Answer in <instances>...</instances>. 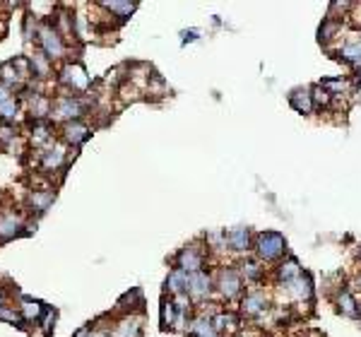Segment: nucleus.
I'll use <instances>...</instances> for the list:
<instances>
[{
    "label": "nucleus",
    "instance_id": "nucleus-1",
    "mask_svg": "<svg viewBox=\"0 0 361 337\" xmlns=\"http://www.w3.org/2000/svg\"><path fill=\"white\" fill-rule=\"evenodd\" d=\"M39 44H41V51L49 56V58H60L65 53V44H63V36L58 34V29H53L49 24L39 27Z\"/></svg>",
    "mask_w": 361,
    "mask_h": 337
},
{
    "label": "nucleus",
    "instance_id": "nucleus-2",
    "mask_svg": "<svg viewBox=\"0 0 361 337\" xmlns=\"http://www.w3.org/2000/svg\"><path fill=\"white\" fill-rule=\"evenodd\" d=\"M284 238L277 234V231H265L258 236V256L265 260H275L280 258L282 253H284Z\"/></svg>",
    "mask_w": 361,
    "mask_h": 337
},
{
    "label": "nucleus",
    "instance_id": "nucleus-3",
    "mask_svg": "<svg viewBox=\"0 0 361 337\" xmlns=\"http://www.w3.org/2000/svg\"><path fill=\"white\" fill-rule=\"evenodd\" d=\"M82 111H84V104H82V99H77V97H60L56 104H53V109H51V116L58 120H77V116H80Z\"/></svg>",
    "mask_w": 361,
    "mask_h": 337
},
{
    "label": "nucleus",
    "instance_id": "nucleus-4",
    "mask_svg": "<svg viewBox=\"0 0 361 337\" xmlns=\"http://www.w3.org/2000/svg\"><path fill=\"white\" fill-rule=\"evenodd\" d=\"M200 268H202V256L195 246L183 248L178 253V270H183V272H200Z\"/></svg>",
    "mask_w": 361,
    "mask_h": 337
},
{
    "label": "nucleus",
    "instance_id": "nucleus-5",
    "mask_svg": "<svg viewBox=\"0 0 361 337\" xmlns=\"http://www.w3.org/2000/svg\"><path fill=\"white\" fill-rule=\"evenodd\" d=\"M60 82H63V85H68L70 90L80 92V90L87 87L89 77L84 75V70H82L80 65H68V68L63 70V75H60Z\"/></svg>",
    "mask_w": 361,
    "mask_h": 337
},
{
    "label": "nucleus",
    "instance_id": "nucleus-6",
    "mask_svg": "<svg viewBox=\"0 0 361 337\" xmlns=\"http://www.w3.org/2000/svg\"><path fill=\"white\" fill-rule=\"evenodd\" d=\"M89 138V128L82 123V120H70V123H65V128H63V140L68 142V145H80L84 140Z\"/></svg>",
    "mask_w": 361,
    "mask_h": 337
},
{
    "label": "nucleus",
    "instance_id": "nucleus-7",
    "mask_svg": "<svg viewBox=\"0 0 361 337\" xmlns=\"http://www.w3.org/2000/svg\"><path fill=\"white\" fill-rule=\"evenodd\" d=\"M210 277L205 272H193L191 279H188V294L193 299H205L210 294Z\"/></svg>",
    "mask_w": 361,
    "mask_h": 337
},
{
    "label": "nucleus",
    "instance_id": "nucleus-8",
    "mask_svg": "<svg viewBox=\"0 0 361 337\" xmlns=\"http://www.w3.org/2000/svg\"><path fill=\"white\" fill-rule=\"evenodd\" d=\"M219 291L227 299L236 297L241 291V279H239V275H236V270H224L219 275Z\"/></svg>",
    "mask_w": 361,
    "mask_h": 337
},
{
    "label": "nucleus",
    "instance_id": "nucleus-9",
    "mask_svg": "<svg viewBox=\"0 0 361 337\" xmlns=\"http://www.w3.org/2000/svg\"><path fill=\"white\" fill-rule=\"evenodd\" d=\"M188 279H191L188 272H183V270H173V272L169 275V279H166V289L173 291L176 297H180L183 291H188Z\"/></svg>",
    "mask_w": 361,
    "mask_h": 337
},
{
    "label": "nucleus",
    "instance_id": "nucleus-10",
    "mask_svg": "<svg viewBox=\"0 0 361 337\" xmlns=\"http://www.w3.org/2000/svg\"><path fill=\"white\" fill-rule=\"evenodd\" d=\"M22 227V219L15 217V215H5V217L0 219V241H8V238L17 236L20 234Z\"/></svg>",
    "mask_w": 361,
    "mask_h": 337
},
{
    "label": "nucleus",
    "instance_id": "nucleus-11",
    "mask_svg": "<svg viewBox=\"0 0 361 337\" xmlns=\"http://www.w3.org/2000/svg\"><path fill=\"white\" fill-rule=\"evenodd\" d=\"M289 101L299 113H311L313 111V99H311V94H308V90H294Z\"/></svg>",
    "mask_w": 361,
    "mask_h": 337
},
{
    "label": "nucleus",
    "instance_id": "nucleus-12",
    "mask_svg": "<svg viewBox=\"0 0 361 337\" xmlns=\"http://www.w3.org/2000/svg\"><path fill=\"white\" fill-rule=\"evenodd\" d=\"M22 75L17 72V68H15V63H3L0 65V85H5V87H10L12 90V85H22Z\"/></svg>",
    "mask_w": 361,
    "mask_h": 337
},
{
    "label": "nucleus",
    "instance_id": "nucleus-13",
    "mask_svg": "<svg viewBox=\"0 0 361 337\" xmlns=\"http://www.w3.org/2000/svg\"><path fill=\"white\" fill-rule=\"evenodd\" d=\"M140 332H142L140 320H135V318H125L123 323L116 325L113 337H140Z\"/></svg>",
    "mask_w": 361,
    "mask_h": 337
},
{
    "label": "nucleus",
    "instance_id": "nucleus-14",
    "mask_svg": "<svg viewBox=\"0 0 361 337\" xmlns=\"http://www.w3.org/2000/svg\"><path fill=\"white\" fill-rule=\"evenodd\" d=\"M101 8L109 12H116L120 20L130 17L132 10H135V3H128V0H111V3H101Z\"/></svg>",
    "mask_w": 361,
    "mask_h": 337
},
{
    "label": "nucleus",
    "instance_id": "nucleus-15",
    "mask_svg": "<svg viewBox=\"0 0 361 337\" xmlns=\"http://www.w3.org/2000/svg\"><path fill=\"white\" fill-rule=\"evenodd\" d=\"M29 63H31V70H34V75H39V77H49L51 65H49V56H46L43 51H36V53H31V56H29Z\"/></svg>",
    "mask_w": 361,
    "mask_h": 337
},
{
    "label": "nucleus",
    "instance_id": "nucleus-16",
    "mask_svg": "<svg viewBox=\"0 0 361 337\" xmlns=\"http://www.w3.org/2000/svg\"><path fill=\"white\" fill-rule=\"evenodd\" d=\"M53 193L51 190H34L29 195V205L34 209H39V212H46V209L51 207V202H53Z\"/></svg>",
    "mask_w": 361,
    "mask_h": 337
},
{
    "label": "nucleus",
    "instance_id": "nucleus-17",
    "mask_svg": "<svg viewBox=\"0 0 361 337\" xmlns=\"http://www.w3.org/2000/svg\"><path fill=\"white\" fill-rule=\"evenodd\" d=\"M51 99L49 97H43V94H34V99H31L29 104V111L31 116H36V118H43V116H49L51 113Z\"/></svg>",
    "mask_w": 361,
    "mask_h": 337
},
{
    "label": "nucleus",
    "instance_id": "nucleus-18",
    "mask_svg": "<svg viewBox=\"0 0 361 337\" xmlns=\"http://www.w3.org/2000/svg\"><path fill=\"white\" fill-rule=\"evenodd\" d=\"M291 289H294L296 299H311V294H313L311 277H308V275H299V277L291 282Z\"/></svg>",
    "mask_w": 361,
    "mask_h": 337
},
{
    "label": "nucleus",
    "instance_id": "nucleus-19",
    "mask_svg": "<svg viewBox=\"0 0 361 337\" xmlns=\"http://www.w3.org/2000/svg\"><path fill=\"white\" fill-rule=\"evenodd\" d=\"M265 306H267V301H265V294H260V291H255V294H251V297H246V301H243V311H246L248 316L260 313Z\"/></svg>",
    "mask_w": 361,
    "mask_h": 337
},
{
    "label": "nucleus",
    "instance_id": "nucleus-20",
    "mask_svg": "<svg viewBox=\"0 0 361 337\" xmlns=\"http://www.w3.org/2000/svg\"><path fill=\"white\" fill-rule=\"evenodd\" d=\"M63 159H65V149L58 145V147H53V149H49V152H43L41 164H43V168H58L60 164H63Z\"/></svg>",
    "mask_w": 361,
    "mask_h": 337
},
{
    "label": "nucleus",
    "instance_id": "nucleus-21",
    "mask_svg": "<svg viewBox=\"0 0 361 337\" xmlns=\"http://www.w3.org/2000/svg\"><path fill=\"white\" fill-rule=\"evenodd\" d=\"M227 241L231 243L234 250H246L248 248V229H234V231H229Z\"/></svg>",
    "mask_w": 361,
    "mask_h": 337
},
{
    "label": "nucleus",
    "instance_id": "nucleus-22",
    "mask_svg": "<svg viewBox=\"0 0 361 337\" xmlns=\"http://www.w3.org/2000/svg\"><path fill=\"white\" fill-rule=\"evenodd\" d=\"M191 332H195L198 337H210L214 335V325H212L210 318H198V320H193Z\"/></svg>",
    "mask_w": 361,
    "mask_h": 337
},
{
    "label": "nucleus",
    "instance_id": "nucleus-23",
    "mask_svg": "<svg viewBox=\"0 0 361 337\" xmlns=\"http://www.w3.org/2000/svg\"><path fill=\"white\" fill-rule=\"evenodd\" d=\"M301 272H299V263L296 260H287V263H282V268H280V277L287 282V284H291L294 279L299 277Z\"/></svg>",
    "mask_w": 361,
    "mask_h": 337
},
{
    "label": "nucleus",
    "instance_id": "nucleus-24",
    "mask_svg": "<svg viewBox=\"0 0 361 337\" xmlns=\"http://www.w3.org/2000/svg\"><path fill=\"white\" fill-rule=\"evenodd\" d=\"M340 308H342V313L344 316H359V308H356V301L351 299L349 291H342L340 294Z\"/></svg>",
    "mask_w": 361,
    "mask_h": 337
},
{
    "label": "nucleus",
    "instance_id": "nucleus-25",
    "mask_svg": "<svg viewBox=\"0 0 361 337\" xmlns=\"http://www.w3.org/2000/svg\"><path fill=\"white\" fill-rule=\"evenodd\" d=\"M342 58L349 60V63H354V65H361V41L344 46V49H342Z\"/></svg>",
    "mask_w": 361,
    "mask_h": 337
},
{
    "label": "nucleus",
    "instance_id": "nucleus-26",
    "mask_svg": "<svg viewBox=\"0 0 361 337\" xmlns=\"http://www.w3.org/2000/svg\"><path fill=\"white\" fill-rule=\"evenodd\" d=\"M15 138H17V130L12 128L8 120H3L0 123V147H8L10 142H15Z\"/></svg>",
    "mask_w": 361,
    "mask_h": 337
},
{
    "label": "nucleus",
    "instance_id": "nucleus-27",
    "mask_svg": "<svg viewBox=\"0 0 361 337\" xmlns=\"http://www.w3.org/2000/svg\"><path fill=\"white\" fill-rule=\"evenodd\" d=\"M20 311H22V318H24V320H36L41 313V306L36 301H22Z\"/></svg>",
    "mask_w": 361,
    "mask_h": 337
},
{
    "label": "nucleus",
    "instance_id": "nucleus-28",
    "mask_svg": "<svg viewBox=\"0 0 361 337\" xmlns=\"http://www.w3.org/2000/svg\"><path fill=\"white\" fill-rule=\"evenodd\" d=\"M51 138V128L46 123H34V128H31V140L39 145V142H46Z\"/></svg>",
    "mask_w": 361,
    "mask_h": 337
},
{
    "label": "nucleus",
    "instance_id": "nucleus-29",
    "mask_svg": "<svg viewBox=\"0 0 361 337\" xmlns=\"http://www.w3.org/2000/svg\"><path fill=\"white\" fill-rule=\"evenodd\" d=\"M313 94H311V99L315 101V104H328V101H330V92L325 90V87H323V85H315V87H313Z\"/></svg>",
    "mask_w": 361,
    "mask_h": 337
},
{
    "label": "nucleus",
    "instance_id": "nucleus-30",
    "mask_svg": "<svg viewBox=\"0 0 361 337\" xmlns=\"http://www.w3.org/2000/svg\"><path fill=\"white\" fill-rule=\"evenodd\" d=\"M234 323H236V320H234V316H229V313H227V316L221 313V316H217L214 320H212V325L214 327H224V330H227V327H234Z\"/></svg>",
    "mask_w": 361,
    "mask_h": 337
},
{
    "label": "nucleus",
    "instance_id": "nucleus-31",
    "mask_svg": "<svg viewBox=\"0 0 361 337\" xmlns=\"http://www.w3.org/2000/svg\"><path fill=\"white\" fill-rule=\"evenodd\" d=\"M36 15H27L24 17V39L29 41L31 39V31H36V20H34Z\"/></svg>",
    "mask_w": 361,
    "mask_h": 337
},
{
    "label": "nucleus",
    "instance_id": "nucleus-32",
    "mask_svg": "<svg viewBox=\"0 0 361 337\" xmlns=\"http://www.w3.org/2000/svg\"><path fill=\"white\" fill-rule=\"evenodd\" d=\"M0 318L10 320V323H20V313L17 311H10V308H0Z\"/></svg>",
    "mask_w": 361,
    "mask_h": 337
},
{
    "label": "nucleus",
    "instance_id": "nucleus-33",
    "mask_svg": "<svg viewBox=\"0 0 361 337\" xmlns=\"http://www.w3.org/2000/svg\"><path fill=\"white\" fill-rule=\"evenodd\" d=\"M243 272H246V277H251V279H258V277H260V270H258V265H255V263H248V265H243Z\"/></svg>",
    "mask_w": 361,
    "mask_h": 337
},
{
    "label": "nucleus",
    "instance_id": "nucleus-34",
    "mask_svg": "<svg viewBox=\"0 0 361 337\" xmlns=\"http://www.w3.org/2000/svg\"><path fill=\"white\" fill-rule=\"evenodd\" d=\"M0 308H5V306H3V297H0Z\"/></svg>",
    "mask_w": 361,
    "mask_h": 337
},
{
    "label": "nucleus",
    "instance_id": "nucleus-35",
    "mask_svg": "<svg viewBox=\"0 0 361 337\" xmlns=\"http://www.w3.org/2000/svg\"><path fill=\"white\" fill-rule=\"evenodd\" d=\"M359 284H361V277H359Z\"/></svg>",
    "mask_w": 361,
    "mask_h": 337
},
{
    "label": "nucleus",
    "instance_id": "nucleus-36",
    "mask_svg": "<svg viewBox=\"0 0 361 337\" xmlns=\"http://www.w3.org/2000/svg\"><path fill=\"white\" fill-rule=\"evenodd\" d=\"M210 337H217V335H210Z\"/></svg>",
    "mask_w": 361,
    "mask_h": 337
}]
</instances>
